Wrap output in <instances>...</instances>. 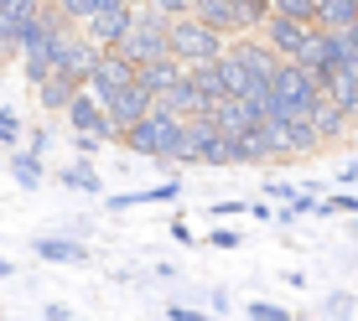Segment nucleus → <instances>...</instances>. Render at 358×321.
<instances>
[{
    "label": "nucleus",
    "mask_w": 358,
    "mask_h": 321,
    "mask_svg": "<svg viewBox=\"0 0 358 321\" xmlns=\"http://www.w3.org/2000/svg\"><path fill=\"white\" fill-rule=\"evenodd\" d=\"M125 151L151 156V160H187L192 166V119H182L166 104H156L141 125L125 130Z\"/></svg>",
    "instance_id": "obj_1"
},
{
    "label": "nucleus",
    "mask_w": 358,
    "mask_h": 321,
    "mask_svg": "<svg viewBox=\"0 0 358 321\" xmlns=\"http://www.w3.org/2000/svg\"><path fill=\"white\" fill-rule=\"evenodd\" d=\"M171 52L182 57V63H208V57L229 52V31L208 27L197 10H187V16H171Z\"/></svg>",
    "instance_id": "obj_2"
},
{
    "label": "nucleus",
    "mask_w": 358,
    "mask_h": 321,
    "mask_svg": "<svg viewBox=\"0 0 358 321\" xmlns=\"http://www.w3.org/2000/svg\"><path fill=\"white\" fill-rule=\"evenodd\" d=\"M120 52L135 57V63H151V57H166L171 52V16H162L156 6H141L135 10V27L125 31Z\"/></svg>",
    "instance_id": "obj_3"
},
{
    "label": "nucleus",
    "mask_w": 358,
    "mask_h": 321,
    "mask_svg": "<svg viewBox=\"0 0 358 321\" xmlns=\"http://www.w3.org/2000/svg\"><path fill=\"white\" fill-rule=\"evenodd\" d=\"M322 78H317L306 63H296V57H286L280 63V73H275V98H280V109L286 114H312L317 104H322Z\"/></svg>",
    "instance_id": "obj_4"
},
{
    "label": "nucleus",
    "mask_w": 358,
    "mask_h": 321,
    "mask_svg": "<svg viewBox=\"0 0 358 321\" xmlns=\"http://www.w3.org/2000/svg\"><path fill=\"white\" fill-rule=\"evenodd\" d=\"M270 156H306V151H322V130H317L312 114H286V119H270Z\"/></svg>",
    "instance_id": "obj_5"
},
{
    "label": "nucleus",
    "mask_w": 358,
    "mask_h": 321,
    "mask_svg": "<svg viewBox=\"0 0 358 321\" xmlns=\"http://www.w3.org/2000/svg\"><path fill=\"white\" fill-rule=\"evenodd\" d=\"M104 109H109V125H115L120 145H125V130H130V125H141V119L156 109V94L145 89L141 78H135V83H125L120 94H109V98H104Z\"/></svg>",
    "instance_id": "obj_6"
},
{
    "label": "nucleus",
    "mask_w": 358,
    "mask_h": 321,
    "mask_svg": "<svg viewBox=\"0 0 358 321\" xmlns=\"http://www.w3.org/2000/svg\"><path fill=\"white\" fill-rule=\"evenodd\" d=\"M47 0H21V6H0V57H21V42L42 21Z\"/></svg>",
    "instance_id": "obj_7"
},
{
    "label": "nucleus",
    "mask_w": 358,
    "mask_h": 321,
    "mask_svg": "<svg viewBox=\"0 0 358 321\" xmlns=\"http://www.w3.org/2000/svg\"><path fill=\"white\" fill-rule=\"evenodd\" d=\"M312 36H317V21H306V16H286V10H270V21H265V42L275 47L280 57H301Z\"/></svg>",
    "instance_id": "obj_8"
},
{
    "label": "nucleus",
    "mask_w": 358,
    "mask_h": 321,
    "mask_svg": "<svg viewBox=\"0 0 358 321\" xmlns=\"http://www.w3.org/2000/svg\"><path fill=\"white\" fill-rule=\"evenodd\" d=\"M135 10H141L135 0H115V6L94 10V16L83 21V36H94V42L109 52V47H120V42H125V31L135 27Z\"/></svg>",
    "instance_id": "obj_9"
},
{
    "label": "nucleus",
    "mask_w": 358,
    "mask_h": 321,
    "mask_svg": "<svg viewBox=\"0 0 358 321\" xmlns=\"http://www.w3.org/2000/svg\"><path fill=\"white\" fill-rule=\"evenodd\" d=\"M135 78H141V63L125 57L120 47H109V52H99V63H94V73H89V89H94L99 98H109V94H120V89L135 83Z\"/></svg>",
    "instance_id": "obj_10"
},
{
    "label": "nucleus",
    "mask_w": 358,
    "mask_h": 321,
    "mask_svg": "<svg viewBox=\"0 0 358 321\" xmlns=\"http://www.w3.org/2000/svg\"><path fill=\"white\" fill-rule=\"evenodd\" d=\"M78 89H89V78H83L78 68H57L47 83H36V98H42L47 114H68V104H73Z\"/></svg>",
    "instance_id": "obj_11"
},
{
    "label": "nucleus",
    "mask_w": 358,
    "mask_h": 321,
    "mask_svg": "<svg viewBox=\"0 0 358 321\" xmlns=\"http://www.w3.org/2000/svg\"><path fill=\"white\" fill-rule=\"evenodd\" d=\"M192 10L208 21V27H218V31H229V36L255 31V27H250V10H244V0H192Z\"/></svg>",
    "instance_id": "obj_12"
},
{
    "label": "nucleus",
    "mask_w": 358,
    "mask_h": 321,
    "mask_svg": "<svg viewBox=\"0 0 358 321\" xmlns=\"http://www.w3.org/2000/svg\"><path fill=\"white\" fill-rule=\"evenodd\" d=\"M187 73H192V63H182L177 52H166V57H151V63H141V83H145V89H151L156 98H162V94L177 89Z\"/></svg>",
    "instance_id": "obj_13"
},
{
    "label": "nucleus",
    "mask_w": 358,
    "mask_h": 321,
    "mask_svg": "<svg viewBox=\"0 0 358 321\" xmlns=\"http://www.w3.org/2000/svg\"><path fill=\"white\" fill-rule=\"evenodd\" d=\"M156 104H166L171 114H182V119H197V114H208V94H203V89L192 83V73H187V78H182V83H177L171 94H162Z\"/></svg>",
    "instance_id": "obj_14"
},
{
    "label": "nucleus",
    "mask_w": 358,
    "mask_h": 321,
    "mask_svg": "<svg viewBox=\"0 0 358 321\" xmlns=\"http://www.w3.org/2000/svg\"><path fill=\"white\" fill-rule=\"evenodd\" d=\"M322 89H327L332 104H343L348 114H358V68H353V63H343L338 73H327V78H322Z\"/></svg>",
    "instance_id": "obj_15"
},
{
    "label": "nucleus",
    "mask_w": 358,
    "mask_h": 321,
    "mask_svg": "<svg viewBox=\"0 0 358 321\" xmlns=\"http://www.w3.org/2000/svg\"><path fill=\"white\" fill-rule=\"evenodd\" d=\"M192 83L208 94V104H218V98H229V73H224V52L208 57V63L192 68Z\"/></svg>",
    "instance_id": "obj_16"
},
{
    "label": "nucleus",
    "mask_w": 358,
    "mask_h": 321,
    "mask_svg": "<svg viewBox=\"0 0 358 321\" xmlns=\"http://www.w3.org/2000/svg\"><path fill=\"white\" fill-rule=\"evenodd\" d=\"M312 119H317V130H322V140H343L348 135V125H353V114L343 104H332V98L322 94V104L312 109Z\"/></svg>",
    "instance_id": "obj_17"
},
{
    "label": "nucleus",
    "mask_w": 358,
    "mask_h": 321,
    "mask_svg": "<svg viewBox=\"0 0 358 321\" xmlns=\"http://www.w3.org/2000/svg\"><path fill=\"white\" fill-rule=\"evenodd\" d=\"M31 249L42 259H52V264H83V259H89V249H83L78 239H36Z\"/></svg>",
    "instance_id": "obj_18"
},
{
    "label": "nucleus",
    "mask_w": 358,
    "mask_h": 321,
    "mask_svg": "<svg viewBox=\"0 0 358 321\" xmlns=\"http://www.w3.org/2000/svg\"><path fill=\"white\" fill-rule=\"evenodd\" d=\"M182 197V181H162V187H151V192H120V197H109V207H141V202H177Z\"/></svg>",
    "instance_id": "obj_19"
},
{
    "label": "nucleus",
    "mask_w": 358,
    "mask_h": 321,
    "mask_svg": "<svg viewBox=\"0 0 358 321\" xmlns=\"http://www.w3.org/2000/svg\"><path fill=\"white\" fill-rule=\"evenodd\" d=\"M10 177L21 181V192H36V187H42V177H47L42 156H36V151H16V156H10Z\"/></svg>",
    "instance_id": "obj_20"
},
{
    "label": "nucleus",
    "mask_w": 358,
    "mask_h": 321,
    "mask_svg": "<svg viewBox=\"0 0 358 321\" xmlns=\"http://www.w3.org/2000/svg\"><path fill=\"white\" fill-rule=\"evenodd\" d=\"M348 21H358V0H322V6H317V27L343 31Z\"/></svg>",
    "instance_id": "obj_21"
},
{
    "label": "nucleus",
    "mask_w": 358,
    "mask_h": 321,
    "mask_svg": "<svg viewBox=\"0 0 358 321\" xmlns=\"http://www.w3.org/2000/svg\"><path fill=\"white\" fill-rule=\"evenodd\" d=\"M63 187H73V192H104L99 177H94V166H63Z\"/></svg>",
    "instance_id": "obj_22"
},
{
    "label": "nucleus",
    "mask_w": 358,
    "mask_h": 321,
    "mask_svg": "<svg viewBox=\"0 0 358 321\" xmlns=\"http://www.w3.org/2000/svg\"><path fill=\"white\" fill-rule=\"evenodd\" d=\"M57 6H63V16H68V21H78V27H83V21L94 16V10L115 6V0H57Z\"/></svg>",
    "instance_id": "obj_23"
},
{
    "label": "nucleus",
    "mask_w": 358,
    "mask_h": 321,
    "mask_svg": "<svg viewBox=\"0 0 358 321\" xmlns=\"http://www.w3.org/2000/svg\"><path fill=\"white\" fill-rule=\"evenodd\" d=\"M317 213H353V218H358V192H338V197H327V202H317Z\"/></svg>",
    "instance_id": "obj_24"
},
{
    "label": "nucleus",
    "mask_w": 358,
    "mask_h": 321,
    "mask_svg": "<svg viewBox=\"0 0 358 321\" xmlns=\"http://www.w3.org/2000/svg\"><path fill=\"white\" fill-rule=\"evenodd\" d=\"M250 316L255 321H291L286 306H275V301H250Z\"/></svg>",
    "instance_id": "obj_25"
},
{
    "label": "nucleus",
    "mask_w": 358,
    "mask_h": 321,
    "mask_svg": "<svg viewBox=\"0 0 358 321\" xmlns=\"http://www.w3.org/2000/svg\"><path fill=\"white\" fill-rule=\"evenodd\" d=\"M21 140V119L16 109H0V145H16Z\"/></svg>",
    "instance_id": "obj_26"
},
{
    "label": "nucleus",
    "mask_w": 358,
    "mask_h": 321,
    "mask_svg": "<svg viewBox=\"0 0 358 321\" xmlns=\"http://www.w3.org/2000/svg\"><path fill=\"white\" fill-rule=\"evenodd\" d=\"M317 6H322V0H275V10H286V16H306V21H317Z\"/></svg>",
    "instance_id": "obj_27"
},
{
    "label": "nucleus",
    "mask_w": 358,
    "mask_h": 321,
    "mask_svg": "<svg viewBox=\"0 0 358 321\" xmlns=\"http://www.w3.org/2000/svg\"><path fill=\"white\" fill-rule=\"evenodd\" d=\"M338 36H343V52H348V63L358 68V21H348V27H343Z\"/></svg>",
    "instance_id": "obj_28"
},
{
    "label": "nucleus",
    "mask_w": 358,
    "mask_h": 321,
    "mask_svg": "<svg viewBox=\"0 0 358 321\" xmlns=\"http://www.w3.org/2000/svg\"><path fill=\"white\" fill-rule=\"evenodd\" d=\"M156 10H162V16H187L192 10V0H151Z\"/></svg>",
    "instance_id": "obj_29"
},
{
    "label": "nucleus",
    "mask_w": 358,
    "mask_h": 321,
    "mask_svg": "<svg viewBox=\"0 0 358 321\" xmlns=\"http://www.w3.org/2000/svg\"><path fill=\"white\" fill-rule=\"evenodd\" d=\"M270 202H291V197H296V187H291V181H270Z\"/></svg>",
    "instance_id": "obj_30"
},
{
    "label": "nucleus",
    "mask_w": 358,
    "mask_h": 321,
    "mask_svg": "<svg viewBox=\"0 0 358 321\" xmlns=\"http://www.w3.org/2000/svg\"><path fill=\"white\" fill-rule=\"evenodd\" d=\"M171 239H177V244H192V239H197V233L187 228V218H177V223H171Z\"/></svg>",
    "instance_id": "obj_31"
},
{
    "label": "nucleus",
    "mask_w": 358,
    "mask_h": 321,
    "mask_svg": "<svg viewBox=\"0 0 358 321\" xmlns=\"http://www.w3.org/2000/svg\"><path fill=\"white\" fill-rule=\"evenodd\" d=\"M166 316H171V321H203V311H192V306H171Z\"/></svg>",
    "instance_id": "obj_32"
},
{
    "label": "nucleus",
    "mask_w": 358,
    "mask_h": 321,
    "mask_svg": "<svg viewBox=\"0 0 358 321\" xmlns=\"http://www.w3.org/2000/svg\"><path fill=\"white\" fill-rule=\"evenodd\" d=\"M213 244H218V249H239V233H229V228H218V233H213Z\"/></svg>",
    "instance_id": "obj_33"
},
{
    "label": "nucleus",
    "mask_w": 358,
    "mask_h": 321,
    "mask_svg": "<svg viewBox=\"0 0 358 321\" xmlns=\"http://www.w3.org/2000/svg\"><path fill=\"white\" fill-rule=\"evenodd\" d=\"M234 213H244V202H218L213 207V218H234Z\"/></svg>",
    "instance_id": "obj_34"
},
{
    "label": "nucleus",
    "mask_w": 358,
    "mask_h": 321,
    "mask_svg": "<svg viewBox=\"0 0 358 321\" xmlns=\"http://www.w3.org/2000/svg\"><path fill=\"white\" fill-rule=\"evenodd\" d=\"M343 181H348V187L358 181V160H348V166H343Z\"/></svg>",
    "instance_id": "obj_35"
},
{
    "label": "nucleus",
    "mask_w": 358,
    "mask_h": 321,
    "mask_svg": "<svg viewBox=\"0 0 358 321\" xmlns=\"http://www.w3.org/2000/svg\"><path fill=\"white\" fill-rule=\"evenodd\" d=\"M0 275H10V264H6V259H0Z\"/></svg>",
    "instance_id": "obj_36"
},
{
    "label": "nucleus",
    "mask_w": 358,
    "mask_h": 321,
    "mask_svg": "<svg viewBox=\"0 0 358 321\" xmlns=\"http://www.w3.org/2000/svg\"><path fill=\"white\" fill-rule=\"evenodd\" d=\"M0 6H21V0H0Z\"/></svg>",
    "instance_id": "obj_37"
},
{
    "label": "nucleus",
    "mask_w": 358,
    "mask_h": 321,
    "mask_svg": "<svg viewBox=\"0 0 358 321\" xmlns=\"http://www.w3.org/2000/svg\"><path fill=\"white\" fill-rule=\"evenodd\" d=\"M135 6H151V0H135Z\"/></svg>",
    "instance_id": "obj_38"
},
{
    "label": "nucleus",
    "mask_w": 358,
    "mask_h": 321,
    "mask_svg": "<svg viewBox=\"0 0 358 321\" xmlns=\"http://www.w3.org/2000/svg\"><path fill=\"white\" fill-rule=\"evenodd\" d=\"M353 239H358V223H353Z\"/></svg>",
    "instance_id": "obj_39"
}]
</instances>
